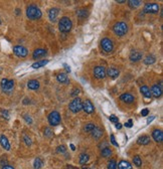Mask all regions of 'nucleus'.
Listing matches in <instances>:
<instances>
[{
    "mask_svg": "<svg viewBox=\"0 0 163 169\" xmlns=\"http://www.w3.org/2000/svg\"><path fill=\"white\" fill-rule=\"evenodd\" d=\"M109 120H110L111 122H113V123H118L119 122V119H118V117H116L115 115H111L110 117H109Z\"/></svg>",
    "mask_w": 163,
    "mask_h": 169,
    "instance_id": "38",
    "label": "nucleus"
},
{
    "mask_svg": "<svg viewBox=\"0 0 163 169\" xmlns=\"http://www.w3.org/2000/svg\"><path fill=\"white\" fill-rule=\"evenodd\" d=\"M107 169H117V161L115 159H112L108 162Z\"/></svg>",
    "mask_w": 163,
    "mask_h": 169,
    "instance_id": "35",
    "label": "nucleus"
},
{
    "mask_svg": "<svg viewBox=\"0 0 163 169\" xmlns=\"http://www.w3.org/2000/svg\"><path fill=\"white\" fill-rule=\"evenodd\" d=\"M101 47L105 53H112L113 50H114L113 41H111L110 38L105 37V38H103L101 41Z\"/></svg>",
    "mask_w": 163,
    "mask_h": 169,
    "instance_id": "7",
    "label": "nucleus"
},
{
    "mask_svg": "<svg viewBox=\"0 0 163 169\" xmlns=\"http://www.w3.org/2000/svg\"><path fill=\"white\" fill-rule=\"evenodd\" d=\"M41 10L35 4H30L26 7V16L30 20H38L41 18Z\"/></svg>",
    "mask_w": 163,
    "mask_h": 169,
    "instance_id": "1",
    "label": "nucleus"
},
{
    "mask_svg": "<svg viewBox=\"0 0 163 169\" xmlns=\"http://www.w3.org/2000/svg\"><path fill=\"white\" fill-rule=\"evenodd\" d=\"M68 109H70L71 112H73V113H79V112H81L83 110V102L82 100L80 98H75L70 103V105H68Z\"/></svg>",
    "mask_w": 163,
    "mask_h": 169,
    "instance_id": "4",
    "label": "nucleus"
},
{
    "mask_svg": "<svg viewBox=\"0 0 163 169\" xmlns=\"http://www.w3.org/2000/svg\"><path fill=\"white\" fill-rule=\"evenodd\" d=\"M84 169H90V168H84Z\"/></svg>",
    "mask_w": 163,
    "mask_h": 169,
    "instance_id": "53",
    "label": "nucleus"
},
{
    "mask_svg": "<svg viewBox=\"0 0 163 169\" xmlns=\"http://www.w3.org/2000/svg\"><path fill=\"white\" fill-rule=\"evenodd\" d=\"M23 140H24L25 144H26L27 146H30L31 144H32V142H31V139L28 136H26V135L23 136Z\"/></svg>",
    "mask_w": 163,
    "mask_h": 169,
    "instance_id": "37",
    "label": "nucleus"
},
{
    "mask_svg": "<svg viewBox=\"0 0 163 169\" xmlns=\"http://www.w3.org/2000/svg\"><path fill=\"white\" fill-rule=\"evenodd\" d=\"M1 169H14V167L12 165H9V164H6V165H4V166H2V168Z\"/></svg>",
    "mask_w": 163,
    "mask_h": 169,
    "instance_id": "45",
    "label": "nucleus"
},
{
    "mask_svg": "<svg viewBox=\"0 0 163 169\" xmlns=\"http://www.w3.org/2000/svg\"><path fill=\"white\" fill-rule=\"evenodd\" d=\"M44 132H47V136H50V135H51V134H50V133H51V131L50 130V129H45Z\"/></svg>",
    "mask_w": 163,
    "mask_h": 169,
    "instance_id": "48",
    "label": "nucleus"
},
{
    "mask_svg": "<svg viewBox=\"0 0 163 169\" xmlns=\"http://www.w3.org/2000/svg\"><path fill=\"white\" fill-rule=\"evenodd\" d=\"M129 59L132 62H137L141 61L142 53H140V51H132L129 56Z\"/></svg>",
    "mask_w": 163,
    "mask_h": 169,
    "instance_id": "18",
    "label": "nucleus"
},
{
    "mask_svg": "<svg viewBox=\"0 0 163 169\" xmlns=\"http://www.w3.org/2000/svg\"><path fill=\"white\" fill-rule=\"evenodd\" d=\"M125 2L126 1H124V0H122V1L121 0H119V1H117V3H125Z\"/></svg>",
    "mask_w": 163,
    "mask_h": 169,
    "instance_id": "51",
    "label": "nucleus"
},
{
    "mask_svg": "<svg viewBox=\"0 0 163 169\" xmlns=\"http://www.w3.org/2000/svg\"><path fill=\"white\" fill-rule=\"evenodd\" d=\"M155 118V117H151V118H148V120H147V123H150L151 121H152V120Z\"/></svg>",
    "mask_w": 163,
    "mask_h": 169,
    "instance_id": "50",
    "label": "nucleus"
},
{
    "mask_svg": "<svg viewBox=\"0 0 163 169\" xmlns=\"http://www.w3.org/2000/svg\"><path fill=\"white\" fill-rule=\"evenodd\" d=\"M48 62H50V61H47V59H44V61H38L32 64L31 67H32V68H34V70H38V68H42V67H44L45 65H47Z\"/></svg>",
    "mask_w": 163,
    "mask_h": 169,
    "instance_id": "27",
    "label": "nucleus"
},
{
    "mask_svg": "<svg viewBox=\"0 0 163 169\" xmlns=\"http://www.w3.org/2000/svg\"><path fill=\"white\" fill-rule=\"evenodd\" d=\"M42 166H44V161H42V159L41 157H38V158L34 159V162H33L34 169H41Z\"/></svg>",
    "mask_w": 163,
    "mask_h": 169,
    "instance_id": "30",
    "label": "nucleus"
},
{
    "mask_svg": "<svg viewBox=\"0 0 163 169\" xmlns=\"http://www.w3.org/2000/svg\"><path fill=\"white\" fill-rule=\"evenodd\" d=\"M1 89L4 93L9 94L12 92L14 88V81L13 80H7V79H2L1 80Z\"/></svg>",
    "mask_w": 163,
    "mask_h": 169,
    "instance_id": "5",
    "label": "nucleus"
},
{
    "mask_svg": "<svg viewBox=\"0 0 163 169\" xmlns=\"http://www.w3.org/2000/svg\"><path fill=\"white\" fill-rule=\"evenodd\" d=\"M113 30L116 35L123 36L128 32V25L123 21L116 22L115 25L113 26Z\"/></svg>",
    "mask_w": 163,
    "mask_h": 169,
    "instance_id": "3",
    "label": "nucleus"
},
{
    "mask_svg": "<svg viewBox=\"0 0 163 169\" xmlns=\"http://www.w3.org/2000/svg\"><path fill=\"white\" fill-rule=\"evenodd\" d=\"M59 8H51L48 11V18H50V20L51 22H56L58 20V16H59Z\"/></svg>",
    "mask_w": 163,
    "mask_h": 169,
    "instance_id": "14",
    "label": "nucleus"
},
{
    "mask_svg": "<svg viewBox=\"0 0 163 169\" xmlns=\"http://www.w3.org/2000/svg\"><path fill=\"white\" fill-rule=\"evenodd\" d=\"M140 92H141V94L143 96H144V98L146 99H151V93H150V89L147 87V86H142L141 88H140Z\"/></svg>",
    "mask_w": 163,
    "mask_h": 169,
    "instance_id": "22",
    "label": "nucleus"
},
{
    "mask_svg": "<svg viewBox=\"0 0 163 169\" xmlns=\"http://www.w3.org/2000/svg\"><path fill=\"white\" fill-rule=\"evenodd\" d=\"M156 62V58L153 54H148L146 58L144 59V64L145 65H153Z\"/></svg>",
    "mask_w": 163,
    "mask_h": 169,
    "instance_id": "29",
    "label": "nucleus"
},
{
    "mask_svg": "<svg viewBox=\"0 0 163 169\" xmlns=\"http://www.w3.org/2000/svg\"><path fill=\"white\" fill-rule=\"evenodd\" d=\"M45 54H47V50H44V48H38V50H35L33 51L32 58L34 59H38L41 58H44Z\"/></svg>",
    "mask_w": 163,
    "mask_h": 169,
    "instance_id": "19",
    "label": "nucleus"
},
{
    "mask_svg": "<svg viewBox=\"0 0 163 169\" xmlns=\"http://www.w3.org/2000/svg\"><path fill=\"white\" fill-rule=\"evenodd\" d=\"M1 114H2V116H3L5 119H9V114H8V111L3 110L1 112Z\"/></svg>",
    "mask_w": 163,
    "mask_h": 169,
    "instance_id": "43",
    "label": "nucleus"
},
{
    "mask_svg": "<svg viewBox=\"0 0 163 169\" xmlns=\"http://www.w3.org/2000/svg\"><path fill=\"white\" fill-rule=\"evenodd\" d=\"M83 110L87 114H92L95 111V107H94V105L90 100H86V101L83 102Z\"/></svg>",
    "mask_w": 163,
    "mask_h": 169,
    "instance_id": "12",
    "label": "nucleus"
},
{
    "mask_svg": "<svg viewBox=\"0 0 163 169\" xmlns=\"http://www.w3.org/2000/svg\"><path fill=\"white\" fill-rule=\"evenodd\" d=\"M13 53L18 58H25L28 54V50L26 47H22V45H15L13 47Z\"/></svg>",
    "mask_w": 163,
    "mask_h": 169,
    "instance_id": "9",
    "label": "nucleus"
},
{
    "mask_svg": "<svg viewBox=\"0 0 163 169\" xmlns=\"http://www.w3.org/2000/svg\"><path fill=\"white\" fill-rule=\"evenodd\" d=\"M94 76H95L96 79L98 80H102L106 77V70L104 67H101V65H98L94 68Z\"/></svg>",
    "mask_w": 163,
    "mask_h": 169,
    "instance_id": "11",
    "label": "nucleus"
},
{
    "mask_svg": "<svg viewBox=\"0 0 163 169\" xmlns=\"http://www.w3.org/2000/svg\"><path fill=\"white\" fill-rule=\"evenodd\" d=\"M56 152L58 153H65L67 152V147H65V145L59 146V147L56 148Z\"/></svg>",
    "mask_w": 163,
    "mask_h": 169,
    "instance_id": "36",
    "label": "nucleus"
},
{
    "mask_svg": "<svg viewBox=\"0 0 163 169\" xmlns=\"http://www.w3.org/2000/svg\"><path fill=\"white\" fill-rule=\"evenodd\" d=\"M148 114H149V110H148L147 108L142 109V111H141V115H142V117H146V116H148Z\"/></svg>",
    "mask_w": 163,
    "mask_h": 169,
    "instance_id": "41",
    "label": "nucleus"
},
{
    "mask_svg": "<svg viewBox=\"0 0 163 169\" xmlns=\"http://www.w3.org/2000/svg\"><path fill=\"white\" fill-rule=\"evenodd\" d=\"M96 125L94 123H88L84 126V131L85 132H92V131L95 129Z\"/></svg>",
    "mask_w": 163,
    "mask_h": 169,
    "instance_id": "33",
    "label": "nucleus"
},
{
    "mask_svg": "<svg viewBox=\"0 0 163 169\" xmlns=\"http://www.w3.org/2000/svg\"><path fill=\"white\" fill-rule=\"evenodd\" d=\"M24 120L26 121L27 124H32V119L30 118V116H28V115H24Z\"/></svg>",
    "mask_w": 163,
    "mask_h": 169,
    "instance_id": "42",
    "label": "nucleus"
},
{
    "mask_svg": "<svg viewBox=\"0 0 163 169\" xmlns=\"http://www.w3.org/2000/svg\"><path fill=\"white\" fill-rule=\"evenodd\" d=\"M39 86H41V84H39V82L36 81V80H30V81L27 82V88L29 89V90H32V91L38 90Z\"/></svg>",
    "mask_w": 163,
    "mask_h": 169,
    "instance_id": "20",
    "label": "nucleus"
},
{
    "mask_svg": "<svg viewBox=\"0 0 163 169\" xmlns=\"http://www.w3.org/2000/svg\"><path fill=\"white\" fill-rule=\"evenodd\" d=\"M133 163H134V165L137 166V167H141L142 166V159L140 158V156H138V155L134 156L133 157Z\"/></svg>",
    "mask_w": 163,
    "mask_h": 169,
    "instance_id": "34",
    "label": "nucleus"
},
{
    "mask_svg": "<svg viewBox=\"0 0 163 169\" xmlns=\"http://www.w3.org/2000/svg\"><path fill=\"white\" fill-rule=\"evenodd\" d=\"M89 15V11L85 8H81V9L77 10V16L79 17L80 19H85L87 18Z\"/></svg>",
    "mask_w": 163,
    "mask_h": 169,
    "instance_id": "26",
    "label": "nucleus"
},
{
    "mask_svg": "<svg viewBox=\"0 0 163 169\" xmlns=\"http://www.w3.org/2000/svg\"><path fill=\"white\" fill-rule=\"evenodd\" d=\"M0 145L2 146V148L5 149L6 151H9L11 149V146H10V143L8 141L7 137L5 135H1L0 136Z\"/></svg>",
    "mask_w": 163,
    "mask_h": 169,
    "instance_id": "16",
    "label": "nucleus"
},
{
    "mask_svg": "<svg viewBox=\"0 0 163 169\" xmlns=\"http://www.w3.org/2000/svg\"><path fill=\"white\" fill-rule=\"evenodd\" d=\"M65 68V70H67V71H68V73H71V67H68V65L67 64H64L62 65Z\"/></svg>",
    "mask_w": 163,
    "mask_h": 169,
    "instance_id": "46",
    "label": "nucleus"
},
{
    "mask_svg": "<svg viewBox=\"0 0 163 169\" xmlns=\"http://www.w3.org/2000/svg\"><path fill=\"white\" fill-rule=\"evenodd\" d=\"M142 2L139 1V0H129L128 1V4H129L130 8H132V9H136V8H138L140 5H141Z\"/></svg>",
    "mask_w": 163,
    "mask_h": 169,
    "instance_id": "31",
    "label": "nucleus"
},
{
    "mask_svg": "<svg viewBox=\"0 0 163 169\" xmlns=\"http://www.w3.org/2000/svg\"><path fill=\"white\" fill-rule=\"evenodd\" d=\"M112 149H111L110 147H105L102 149L101 151V155L102 157H104V158H109L111 155H112Z\"/></svg>",
    "mask_w": 163,
    "mask_h": 169,
    "instance_id": "28",
    "label": "nucleus"
},
{
    "mask_svg": "<svg viewBox=\"0 0 163 169\" xmlns=\"http://www.w3.org/2000/svg\"><path fill=\"white\" fill-rule=\"evenodd\" d=\"M110 138H111V143H112V144H113L114 146H116V147H119V144L116 142V140H115V136H114L113 134H112V135H111Z\"/></svg>",
    "mask_w": 163,
    "mask_h": 169,
    "instance_id": "40",
    "label": "nucleus"
},
{
    "mask_svg": "<svg viewBox=\"0 0 163 169\" xmlns=\"http://www.w3.org/2000/svg\"><path fill=\"white\" fill-rule=\"evenodd\" d=\"M47 120L51 126H58L61 123V115L58 111H53L47 116Z\"/></svg>",
    "mask_w": 163,
    "mask_h": 169,
    "instance_id": "6",
    "label": "nucleus"
},
{
    "mask_svg": "<svg viewBox=\"0 0 163 169\" xmlns=\"http://www.w3.org/2000/svg\"><path fill=\"white\" fill-rule=\"evenodd\" d=\"M132 125H133V121H132V120H129V121H128L127 123H125V124H124L125 127H127V128H131V127H132Z\"/></svg>",
    "mask_w": 163,
    "mask_h": 169,
    "instance_id": "44",
    "label": "nucleus"
},
{
    "mask_svg": "<svg viewBox=\"0 0 163 169\" xmlns=\"http://www.w3.org/2000/svg\"><path fill=\"white\" fill-rule=\"evenodd\" d=\"M106 74H108V76L112 79H116L119 77L120 71L117 68H109L107 70V71H106Z\"/></svg>",
    "mask_w": 163,
    "mask_h": 169,
    "instance_id": "17",
    "label": "nucleus"
},
{
    "mask_svg": "<svg viewBox=\"0 0 163 169\" xmlns=\"http://www.w3.org/2000/svg\"><path fill=\"white\" fill-rule=\"evenodd\" d=\"M0 71H1V68H0Z\"/></svg>",
    "mask_w": 163,
    "mask_h": 169,
    "instance_id": "54",
    "label": "nucleus"
},
{
    "mask_svg": "<svg viewBox=\"0 0 163 169\" xmlns=\"http://www.w3.org/2000/svg\"><path fill=\"white\" fill-rule=\"evenodd\" d=\"M0 24H1V19H0Z\"/></svg>",
    "mask_w": 163,
    "mask_h": 169,
    "instance_id": "52",
    "label": "nucleus"
},
{
    "mask_svg": "<svg viewBox=\"0 0 163 169\" xmlns=\"http://www.w3.org/2000/svg\"><path fill=\"white\" fill-rule=\"evenodd\" d=\"M137 143L139 145H148L150 143V137L147 135H143L137 139Z\"/></svg>",
    "mask_w": 163,
    "mask_h": 169,
    "instance_id": "24",
    "label": "nucleus"
},
{
    "mask_svg": "<svg viewBox=\"0 0 163 169\" xmlns=\"http://www.w3.org/2000/svg\"><path fill=\"white\" fill-rule=\"evenodd\" d=\"M152 138L157 143H161L163 141V133L160 129H155L152 131Z\"/></svg>",
    "mask_w": 163,
    "mask_h": 169,
    "instance_id": "15",
    "label": "nucleus"
},
{
    "mask_svg": "<svg viewBox=\"0 0 163 169\" xmlns=\"http://www.w3.org/2000/svg\"><path fill=\"white\" fill-rule=\"evenodd\" d=\"M80 92H81V90H80V89H74L73 92H71V97L78 96L79 94H80Z\"/></svg>",
    "mask_w": 163,
    "mask_h": 169,
    "instance_id": "39",
    "label": "nucleus"
},
{
    "mask_svg": "<svg viewBox=\"0 0 163 169\" xmlns=\"http://www.w3.org/2000/svg\"><path fill=\"white\" fill-rule=\"evenodd\" d=\"M59 28L61 30V32H70L71 28H73V21L67 16L62 17L59 21Z\"/></svg>",
    "mask_w": 163,
    "mask_h": 169,
    "instance_id": "2",
    "label": "nucleus"
},
{
    "mask_svg": "<svg viewBox=\"0 0 163 169\" xmlns=\"http://www.w3.org/2000/svg\"><path fill=\"white\" fill-rule=\"evenodd\" d=\"M117 168L118 169H132V165L130 162L126 161V160H121L118 164H117Z\"/></svg>",
    "mask_w": 163,
    "mask_h": 169,
    "instance_id": "21",
    "label": "nucleus"
},
{
    "mask_svg": "<svg viewBox=\"0 0 163 169\" xmlns=\"http://www.w3.org/2000/svg\"><path fill=\"white\" fill-rule=\"evenodd\" d=\"M70 146H71V150H73V151L76 150V147H75V145H74V144H71Z\"/></svg>",
    "mask_w": 163,
    "mask_h": 169,
    "instance_id": "49",
    "label": "nucleus"
},
{
    "mask_svg": "<svg viewBox=\"0 0 163 169\" xmlns=\"http://www.w3.org/2000/svg\"><path fill=\"white\" fill-rule=\"evenodd\" d=\"M150 93H151V96H153L154 98L158 99L161 97L162 95V85H161V82H160V85H153L152 87H151V90H150Z\"/></svg>",
    "mask_w": 163,
    "mask_h": 169,
    "instance_id": "10",
    "label": "nucleus"
},
{
    "mask_svg": "<svg viewBox=\"0 0 163 169\" xmlns=\"http://www.w3.org/2000/svg\"><path fill=\"white\" fill-rule=\"evenodd\" d=\"M116 128L118 129V130H120V129L122 128V124H120L119 122H118V123H116Z\"/></svg>",
    "mask_w": 163,
    "mask_h": 169,
    "instance_id": "47",
    "label": "nucleus"
},
{
    "mask_svg": "<svg viewBox=\"0 0 163 169\" xmlns=\"http://www.w3.org/2000/svg\"><path fill=\"white\" fill-rule=\"evenodd\" d=\"M89 159H90V157H89L88 154L82 153L81 155H80V164H82V165L86 164V163L89 161Z\"/></svg>",
    "mask_w": 163,
    "mask_h": 169,
    "instance_id": "32",
    "label": "nucleus"
},
{
    "mask_svg": "<svg viewBox=\"0 0 163 169\" xmlns=\"http://www.w3.org/2000/svg\"><path fill=\"white\" fill-rule=\"evenodd\" d=\"M160 7L157 3H146L144 5V9H143L145 13H151V14L158 13Z\"/></svg>",
    "mask_w": 163,
    "mask_h": 169,
    "instance_id": "8",
    "label": "nucleus"
},
{
    "mask_svg": "<svg viewBox=\"0 0 163 169\" xmlns=\"http://www.w3.org/2000/svg\"><path fill=\"white\" fill-rule=\"evenodd\" d=\"M120 100H121L122 102L126 103V104H132V103H134V101H135V97L130 93H124L120 96Z\"/></svg>",
    "mask_w": 163,
    "mask_h": 169,
    "instance_id": "13",
    "label": "nucleus"
},
{
    "mask_svg": "<svg viewBox=\"0 0 163 169\" xmlns=\"http://www.w3.org/2000/svg\"><path fill=\"white\" fill-rule=\"evenodd\" d=\"M56 80H58V82L61 83V84H68V83H70L68 77L65 74H59L58 77H56Z\"/></svg>",
    "mask_w": 163,
    "mask_h": 169,
    "instance_id": "25",
    "label": "nucleus"
},
{
    "mask_svg": "<svg viewBox=\"0 0 163 169\" xmlns=\"http://www.w3.org/2000/svg\"><path fill=\"white\" fill-rule=\"evenodd\" d=\"M91 133H92V137L96 140H99L100 138H102V136H103V131L99 127H95V129H94Z\"/></svg>",
    "mask_w": 163,
    "mask_h": 169,
    "instance_id": "23",
    "label": "nucleus"
}]
</instances>
